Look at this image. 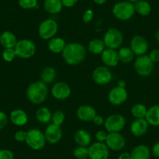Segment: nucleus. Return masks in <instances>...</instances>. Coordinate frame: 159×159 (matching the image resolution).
<instances>
[{
    "instance_id": "33",
    "label": "nucleus",
    "mask_w": 159,
    "mask_h": 159,
    "mask_svg": "<svg viewBox=\"0 0 159 159\" xmlns=\"http://www.w3.org/2000/svg\"><path fill=\"white\" fill-rule=\"evenodd\" d=\"M66 116L65 113L61 110H56L52 115V119L51 122L54 125L56 126H61L63 124L64 121H65Z\"/></svg>"
},
{
    "instance_id": "25",
    "label": "nucleus",
    "mask_w": 159,
    "mask_h": 159,
    "mask_svg": "<svg viewBox=\"0 0 159 159\" xmlns=\"http://www.w3.org/2000/svg\"><path fill=\"white\" fill-rule=\"evenodd\" d=\"M66 45V43L65 40L59 37H54L52 39L48 40V49L54 54H59L62 52Z\"/></svg>"
},
{
    "instance_id": "35",
    "label": "nucleus",
    "mask_w": 159,
    "mask_h": 159,
    "mask_svg": "<svg viewBox=\"0 0 159 159\" xmlns=\"http://www.w3.org/2000/svg\"><path fill=\"white\" fill-rule=\"evenodd\" d=\"M19 6L24 10H32L38 7V0H18Z\"/></svg>"
},
{
    "instance_id": "42",
    "label": "nucleus",
    "mask_w": 159,
    "mask_h": 159,
    "mask_svg": "<svg viewBox=\"0 0 159 159\" xmlns=\"http://www.w3.org/2000/svg\"><path fill=\"white\" fill-rule=\"evenodd\" d=\"M8 123V116L3 111H0V130L7 126Z\"/></svg>"
},
{
    "instance_id": "49",
    "label": "nucleus",
    "mask_w": 159,
    "mask_h": 159,
    "mask_svg": "<svg viewBox=\"0 0 159 159\" xmlns=\"http://www.w3.org/2000/svg\"><path fill=\"white\" fill-rule=\"evenodd\" d=\"M154 38H155L156 41L159 43V29L156 30L155 34H154Z\"/></svg>"
},
{
    "instance_id": "14",
    "label": "nucleus",
    "mask_w": 159,
    "mask_h": 159,
    "mask_svg": "<svg viewBox=\"0 0 159 159\" xmlns=\"http://www.w3.org/2000/svg\"><path fill=\"white\" fill-rule=\"evenodd\" d=\"M128 98V92L125 88L116 86L110 90L108 94V102L115 106H119L126 102Z\"/></svg>"
},
{
    "instance_id": "44",
    "label": "nucleus",
    "mask_w": 159,
    "mask_h": 159,
    "mask_svg": "<svg viewBox=\"0 0 159 159\" xmlns=\"http://www.w3.org/2000/svg\"><path fill=\"white\" fill-rule=\"evenodd\" d=\"M78 1H79V0H62V3L64 7L71 8V7H74V6L77 3Z\"/></svg>"
},
{
    "instance_id": "13",
    "label": "nucleus",
    "mask_w": 159,
    "mask_h": 159,
    "mask_svg": "<svg viewBox=\"0 0 159 159\" xmlns=\"http://www.w3.org/2000/svg\"><path fill=\"white\" fill-rule=\"evenodd\" d=\"M105 143L111 151H119L126 146V139L120 132L108 133Z\"/></svg>"
},
{
    "instance_id": "31",
    "label": "nucleus",
    "mask_w": 159,
    "mask_h": 159,
    "mask_svg": "<svg viewBox=\"0 0 159 159\" xmlns=\"http://www.w3.org/2000/svg\"><path fill=\"white\" fill-rule=\"evenodd\" d=\"M134 7H135L136 13L142 16H148L152 10L151 5L146 0H140L139 2H136L134 3Z\"/></svg>"
},
{
    "instance_id": "38",
    "label": "nucleus",
    "mask_w": 159,
    "mask_h": 159,
    "mask_svg": "<svg viewBox=\"0 0 159 159\" xmlns=\"http://www.w3.org/2000/svg\"><path fill=\"white\" fill-rule=\"evenodd\" d=\"M0 159H14L13 151L9 149L0 150Z\"/></svg>"
},
{
    "instance_id": "40",
    "label": "nucleus",
    "mask_w": 159,
    "mask_h": 159,
    "mask_svg": "<svg viewBox=\"0 0 159 159\" xmlns=\"http://www.w3.org/2000/svg\"><path fill=\"white\" fill-rule=\"evenodd\" d=\"M108 133L106 130H98V132H96L95 138L97 141L105 143L107 139V137H108Z\"/></svg>"
},
{
    "instance_id": "17",
    "label": "nucleus",
    "mask_w": 159,
    "mask_h": 159,
    "mask_svg": "<svg viewBox=\"0 0 159 159\" xmlns=\"http://www.w3.org/2000/svg\"><path fill=\"white\" fill-rule=\"evenodd\" d=\"M149 126V124L145 119V118H143V119H135L131 123L129 129H130L131 134L134 137H141L148 133Z\"/></svg>"
},
{
    "instance_id": "26",
    "label": "nucleus",
    "mask_w": 159,
    "mask_h": 159,
    "mask_svg": "<svg viewBox=\"0 0 159 159\" xmlns=\"http://www.w3.org/2000/svg\"><path fill=\"white\" fill-rule=\"evenodd\" d=\"M44 8L47 13L56 15L60 13L63 8L62 0H45Z\"/></svg>"
},
{
    "instance_id": "3",
    "label": "nucleus",
    "mask_w": 159,
    "mask_h": 159,
    "mask_svg": "<svg viewBox=\"0 0 159 159\" xmlns=\"http://www.w3.org/2000/svg\"><path fill=\"white\" fill-rule=\"evenodd\" d=\"M112 14L119 20H129L134 16L136 13L134 3L129 1H120L113 6Z\"/></svg>"
},
{
    "instance_id": "19",
    "label": "nucleus",
    "mask_w": 159,
    "mask_h": 159,
    "mask_svg": "<svg viewBox=\"0 0 159 159\" xmlns=\"http://www.w3.org/2000/svg\"><path fill=\"white\" fill-rule=\"evenodd\" d=\"M76 117L80 121L92 122L94 118L97 115L95 108L89 105H82L76 109Z\"/></svg>"
},
{
    "instance_id": "41",
    "label": "nucleus",
    "mask_w": 159,
    "mask_h": 159,
    "mask_svg": "<svg viewBox=\"0 0 159 159\" xmlns=\"http://www.w3.org/2000/svg\"><path fill=\"white\" fill-rule=\"evenodd\" d=\"M148 56L154 63L159 62V48H154L151 50L148 54Z\"/></svg>"
},
{
    "instance_id": "22",
    "label": "nucleus",
    "mask_w": 159,
    "mask_h": 159,
    "mask_svg": "<svg viewBox=\"0 0 159 159\" xmlns=\"http://www.w3.org/2000/svg\"><path fill=\"white\" fill-rule=\"evenodd\" d=\"M17 42L16 36L11 31L5 30L0 35V44L4 48H13Z\"/></svg>"
},
{
    "instance_id": "29",
    "label": "nucleus",
    "mask_w": 159,
    "mask_h": 159,
    "mask_svg": "<svg viewBox=\"0 0 159 159\" xmlns=\"http://www.w3.org/2000/svg\"><path fill=\"white\" fill-rule=\"evenodd\" d=\"M52 115V114L49 108L45 106L40 107L35 113L37 120L40 123H43V124H46V123L51 122Z\"/></svg>"
},
{
    "instance_id": "34",
    "label": "nucleus",
    "mask_w": 159,
    "mask_h": 159,
    "mask_svg": "<svg viewBox=\"0 0 159 159\" xmlns=\"http://www.w3.org/2000/svg\"><path fill=\"white\" fill-rule=\"evenodd\" d=\"M73 156L76 159L88 158V147L77 146L73 150Z\"/></svg>"
},
{
    "instance_id": "16",
    "label": "nucleus",
    "mask_w": 159,
    "mask_h": 159,
    "mask_svg": "<svg viewBox=\"0 0 159 159\" xmlns=\"http://www.w3.org/2000/svg\"><path fill=\"white\" fill-rule=\"evenodd\" d=\"M46 141L51 144L59 143L62 137V131L60 126L54 125L53 123L48 124L44 132Z\"/></svg>"
},
{
    "instance_id": "46",
    "label": "nucleus",
    "mask_w": 159,
    "mask_h": 159,
    "mask_svg": "<svg viewBox=\"0 0 159 159\" xmlns=\"http://www.w3.org/2000/svg\"><path fill=\"white\" fill-rule=\"evenodd\" d=\"M118 159H131L130 153L127 152V151L122 152L118 157Z\"/></svg>"
},
{
    "instance_id": "32",
    "label": "nucleus",
    "mask_w": 159,
    "mask_h": 159,
    "mask_svg": "<svg viewBox=\"0 0 159 159\" xmlns=\"http://www.w3.org/2000/svg\"><path fill=\"white\" fill-rule=\"evenodd\" d=\"M148 111V108L143 104L138 103L133 105L131 108V114L134 119H143L145 118Z\"/></svg>"
},
{
    "instance_id": "4",
    "label": "nucleus",
    "mask_w": 159,
    "mask_h": 159,
    "mask_svg": "<svg viewBox=\"0 0 159 159\" xmlns=\"http://www.w3.org/2000/svg\"><path fill=\"white\" fill-rule=\"evenodd\" d=\"M46 142L45 134L39 129L33 128L27 131V138L25 143L32 150H42L45 146Z\"/></svg>"
},
{
    "instance_id": "28",
    "label": "nucleus",
    "mask_w": 159,
    "mask_h": 159,
    "mask_svg": "<svg viewBox=\"0 0 159 159\" xmlns=\"http://www.w3.org/2000/svg\"><path fill=\"white\" fill-rule=\"evenodd\" d=\"M106 48L103 40L94 38L91 40L88 45V49L91 53L94 55H101Z\"/></svg>"
},
{
    "instance_id": "51",
    "label": "nucleus",
    "mask_w": 159,
    "mask_h": 159,
    "mask_svg": "<svg viewBox=\"0 0 159 159\" xmlns=\"http://www.w3.org/2000/svg\"><path fill=\"white\" fill-rule=\"evenodd\" d=\"M86 159H89V158H86Z\"/></svg>"
},
{
    "instance_id": "36",
    "label": "nucleus",
    "mask_w": 159,
    "mask_h": 159,
    "mask_svg": "<svg viewBox=\"0 0 159 159\" xmlns=\"http://www.w3.org/2000/svg\"><path fill=\"white\" fill-rule=\"evenodd\" d=\"M2 59L7 62H13L16 57V52H15L14 48H5L2 53Z\"/></svg>"
},
{
    "instance_id": "12",
    "label": "nucleus",
    "mask_w": 159,
    "mask_h": 159,
    "mask_svg": "<svg viewBox=\"0 0 159 159\" xmlns=\"http://www.w3.org/2000/svg\"><path fill=\"white\" fill-rule=\"evenodd\" d=\"M92 79L98 85H106L112 80V73L108 67L100 66L93 71Z\"/></svg>"
},
{
    "instance_id": "1",
    "label": "nucleus",
    "mask_w": 159,
    "mask_h": 159,
    "mask_svg": "<svg viewBox=\"0 0 159 159\" xmlns=\"http://www.w3.org/2000/svg\"><path fill=\"white\" fill-rule=\"evenodd\" d=\"M63 60L70 66H76L81 63L87 56V49L82 44L71 42L66 44L62 52Z\"/></svg>"
},
{
    "instance_id": "39",
    "label": "nucleus",
    "mask_w": 159,
    "mask_h": 159,
    "mask_svg": "<svg viewBox=\"0 0 159 159\" xmlns=\"http://www.w3.org/2000/svg\"><path fill=\"white\" fill-rule=\"evenodd\" d=\"M26 138H27V131L18 130L15 133L14 139L16 141L20 142V143L25 142Z\"/></svg>"
},
{
    "instance_id": "50",
    "label": "nucleus",
    "mask_w": 159,
    "mask_h": 159,
    "mask_svg": "<svg viewBox=\"0 0 159 159\" xmlns=\"http://www.w3.org/2000/svg\"><path fill=\"white\" fill-rule=\"evenodd\" d=\"M127 1H129V2H132V3H136V2H139V1H140V0H127Z\"/></svg>"
},
{
    "instance_id": "7",
    "label": "nucleus",
    "mask_w": 159,
    "mask_h": 159,
    "mask_svg": "<svg viewBox=\"0 0 159 159\" xmlns=\"http://www.w3.org/2000/svg\"><path fill=\"white\" fill-rule=\"evenodd\" d=\"M14 50L16 57L27 59L33 57L36 53V45L34 42L30 39L19 40L15 45Z\"/></svg>"
},
{
    "instance_id": "45",
    "label": "nucleus",
    "mask_w": 159,
    "mask_h": 159,
    "mask_svg": "<svg viewBox=\"0 0 159 159\" xmlns=\"http://www.w3.org/2000/svg\"><path fill=\"white\" fill-rule=\"evenodd\" d=\"M151 153L154 157L159 158V141H157L151 148Z\"/></svg>"
},
{
    "instance_id": "43",
    "label": "nucleus",
    "mask_w": 159,
    "mask_h": 159,
    "mask_svg": "<svg viewBox=\"0 0 159 159\" xmlns=\"http://www.w3.org/2000/svg\"><path fill=\"white\" fill-rule=\"evenodd\" d=\"M93 123H94L95 126H102L104 125V123H105V119L103 118V116H100V115H96L95 117L94 118V119L92 120Z\"/></svg>"
},
{
    "instance_id": "37",
    "label": "nucleus",
    "mask_w": 159,
    "mask_h": 159,
    "mask_svg": "<svg viewBox=\"0 0 159 159\" xmlns=\"http://www.w3.org/2000/svg\"><path fill=\"white\" fill-rule=\"evenodd\" d=\"M94 18V11L91 9H88L84 13L83 16H82V20H83L84 23L85 24H88L91 22Z\"/></svg>"
},
{
    "instance_id": "30",
    "label": "nucleus",
    "mask_w": 159,
    "mask_h": 159,
    "mask_svg": "<svg viewBox=\"0 0 159 159\" xmlns=\"http://www.w3.org/2000/svg\"><path fill=\"white\" fill-rule=\"evenodd\" d=\"M118 54H119V62L123 63H129L134 60L135 55L129 47H121L118 50Z\"/></svg>"
},
{
    "instance_id": "27",
    "label": "nucleus",
    "mask_w": 159,
    "mask_h": 159,
    "mask_svg": "<svg viewBox=\"0 0 159 159\" xmlns=\"http://www.w3.org/2000/svg\"><path fill=\"white\" fill-rule=\"evenodd\" d=\"M56 76H57V72L52 66H45V68L42 69V72L40 73V79L46 84L52 83L56 80Z\"/></svg>"
},
{
    "instance_id": "11",
    "label": "nucleus",
    "mask_w": 159,
    "mask_h": 159,
    "mask_svg": "<svg viewBox=\"0 0 159 159\" xmlns=\"http://www.w3.org/2000/svg\"><path fill=\"white\" fill-rule=\"evenodd\" d=\"M129 48L134 55L137 56L147 55L149 49L148 40L141 35H135L133 37L129 42Z\"/></svg>"
},
{
    "instance_id": "2",
    "label": "nucleus",
    "mask_w": 159,
    "mask_h": 159,
    "mask_svg": "<svg viewBox=\"0 0 159 159\" xmlns=\"http://www.w3.org/2000/svg\"><path fill=\"white\" fill-rule=\"evenodd\" d=\"M26 95L27 100L33 105H40L43 103L48 95V84L42 80L32 82L27 87Z\"/></svg>"
},
{
    "instance_id": "15",
    "label": "nucleus",
    "mask_w": 159,
    "mask_h": 159,
    "mask_svg": "<svg viewBox=\"0 0 159 159\" xmlns=\"http://www.w3.org/2000/svg\"><path fill=\"white\" fill-rule=\"evenodd\" d=\"M51 94L56 100L63 101L68 98L71 94V88L66 82H57L51 88Z\"/></svg>"
},
{
    "instance_id": "23",
    "label": "nucleus",
    "mask_w": 159,
    "mask_h": 159,
    "mask_svg": "<svg viewBox=\"0 0 159 159\" xmlns=\"http://www.w3.org/2000/svg\"><path fill=\"white\" fill-rule=\"evenodd\" d=\"M74 140L78 146L89 147L91 143L92 137L88 131L80 129L75 133Z\"/></svg>"
},
{
    "instance_id": "24",
    "label": "nucleus",
    "mask_w": 159,
    "mask_h": 159,
    "mask_svg": "<svg viewBox=\"0 0 159 159\" xmlns=\"http://www.w3.org/2000/svg\"><path fill=\"white\" fill-rule=\"evenodd\" d=\"M131 159H150L151 151L147 145L139 144L130 152Z\"/></svg>"
},
{
    "instance_id": "6",
    "label": "nucleus",
    "mask_w": 159,
    "mask_h": 159,
    "mask_svg": "<svg viewBox=\"0 0 159 159\" xmlns=\"http://www.w3.org/2000/svg\"><path fill=\"white\" fill-rule=\"evenodd\" d=\"M134 70L140 76L147 77L152 74L154 69V63L150 59L148 55L137 56L134 60Z\"/></svg>"
},
{
    "instance_id": "5",
    "label": "nucleus",
    "mask_w": 159,
    "mask_h": 159,
    "mask_svg": "<svg viewBox=\"0 0 159 159\" xmlns=\"http://www.w3.org/2000/svg\"><path fill=\"white\" fill-rule=\"evenodd\" d=\"M102 40L107 48L117 50L123 45V34L120 30L111 27L106 30Z\"/></svg>"
},
{
    "instance_id": "47",
    "label": "nucleus",
    "mask_w": 159,
    "mask_h": 159,
    "mask_svg": "<svg viewBox=\"0 0 159 159\" xmlns=\"http://www.w3.org/2000/svg\"><path fill=\"white\" fill-rule=\"evenodd\" d=\"M117 86L120 87V88H126V82L123 80H119L117 83Z\"/></svg>"
},
{
    "instance_id": "18",
    "label": "nucleus",
    "mask_w": 159,
    "mask_h": 159,
    "mask_svg": "<svg viewBox=\"0 0 159 159\" xmlns=\"http://www.w3.org/2000/svg\"><path fill=\"white\" fill-rule=\"evenodd\" d=\"M101 59L104 66L108 67H116L119 62L118 51L111 48H105L101 54Z\"/></svg>"
},
{
    "instance_id": "21",
    "label": "nucleus",
    "mask_w": 159,
    "mask_h": 159,
    "mask_svg": "<svg viewBox=\"0 0 159 159\" xmlns=\"http://www.w3.org/2000/svg\"><path fill=\"white\" fill-rule=\"evenodd\" d=\"M145 119L149 126L154 127L159 126V104H156L148 108Z\"/></svg>"
},
{
    "instance_id": "10",
    "label": "nucleus",
    "mask_w": 159,
    "mask_h": 159,
    "mask_svg": "<svg viewBox=\"0 0 159 159\" xmlns=\"http://www.w3.org/2000/svg\"><path fill=\"white\" fill-rule=\"evenodd\" d=\"M88 158L89 159H108L109 149L102 142H94L88 147Z\"/></svg>"
},
{
    "instance_id": "9",
    "label": "nucleus",
    "mask_w": 159,
    "mask_h": 159,
    "mask_svg": "<svg viewBox=\"0 0 159 159\" xmlns=\"http://www.w3.org/2000/svg\"><path fill=\"white\" fill-rule=\"evenodd\" d=\"M126 123V119L121 114H111L105 119L104 126L108 133L121 132Z\"/></svg>"
},
{
    "instance_id": "20",
    "label": "nucleus",
    "mask_w": 159,
    "mask_h": 159,
    "mask_svg": "<svg viewBox=\"0 0 159 159\" xmlns=\"http://www.w3.org/2000/svg\"><path fill=\"white\" fill-rule=\"evenodd\" d=\"M10 119L11 123L16 126H24L28 123V116L24 110L16 108L10 112Z\"/></svg>"
},
{
    "instance_id": "8",
    "label": "nucleus",
    "mask_w": 159,
    "mask_h": 159,
    "mask_svg": "<svg viewBox=\"0 0 159 159\" xmlns=\"http://www.w3.org/2000/svg\"><path fill=\"white\" fill-rule=\"evenodd\" d=\"M59 30L58 23L53 19H46L38 26V35L43 40H50L56 37Z\"/></svg>"
},
{
    "instance_id": "48",
    "label": "nucleus",
    "mask_w": 159,
    "mask_h": 159,
    "mask_svg": "<svg viewBox=\"0 0 159 159\" xmlns=\"http://www.w3.org/2000/svg\"><path fill=\"white\" fill-rule=\"evenodd\" d=\"M93 1H94L96 4H98V5H103V4H105L108 0H93Z\"/></svg>"
}]
</instances>
